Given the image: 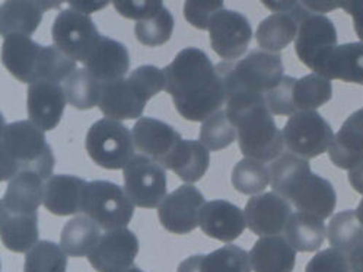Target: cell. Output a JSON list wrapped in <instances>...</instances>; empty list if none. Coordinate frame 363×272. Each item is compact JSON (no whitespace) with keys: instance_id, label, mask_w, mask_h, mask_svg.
<instances>
[{"instance_id":"obj_1","label":"cell","mask_w":363,"mask_h":272,"mask_svg":"<svg viewBox=\"0 0 363 272\" xmlns=\"http://www.w3.org/2000/svg\"><path fill=\"white\" fill-rule=\"evenodd\" d=\"M164 70L165 90L175 110L187 121L200 122L220 111L226 102L216 66L203 49L187 47Z\"/></svg>"},{"instance_id":"obj_2","label":"cell","mask_w":363,"mask_h":272,"mask_svg":"<svg viewBox=\"0 0 363 272\" xmlns=\"http://www.w3.org/2000/svg\"><path fill=\"white\" fill-rule=\"evenodd\" d=\"M226 105L245 158L274 162L283 155V133L277 129L264 96H233L226 99Z\"/></svg>"},{"instance_id":"obj_3","label":"cell","mask_w":363,"mask_h":272,"mask_svg":"<svg viewBox=\"0 0 363 272\" xmlns=\"http://www.w3.org/2000/svg\"><path fill=\"white\" fill-rule=\"evenodd\" d=\"M0 179L11 181L22 172H35L50 179L55 170V155L45 134L31 121L2 122Z\"/></svg>"},{"instance_id":"obj_4","label":"cell","mask_w":363,"mask_h":272,"mask_svg":"<svg viewBox=\"0 0 363 272\" xmlns=\"http://www.w3.org/2000/svg\"><path fill=\"white\" fill-rule=\"evenodd\" d=\"M165 89L164 70L139 66L125 79L102 83L99 110L106 118L123 121L143 115L147 101Z\"/></svg>"},{"instance_id":"obj_5","label":"cell","mask_w":363,"mask_h":272,"mask_svg":"<svg viewBox=\"0 0 363 272\" xmlns=\"http://www.w3.org/2000/svg\"><path fill=\"white\" fill-rule=\"evenodd\" d=\"M223 82L226 99L233 96H264L284 78L281 57L274 53L254 49L237 63L216 66Z\"/></svg>"},{"instance_id":"obj_6","label":"cell","mask_w":363,"mask_h":272,"mask_svg":"<svg viewBox=\"0 0 363 272\" xmlns=\"http://www.w3.org/2000/svg\"><path fill=\"white\" fill-rule=\"evenodd\" d=\"M85 148L89 158L108 170L124 169L135 155L133 133L121 121L102 118L86 133Z\"/></svg>"},{"instance_id":"obj_7","label":"cell","mask_w":363,"mask_h":272,"mask_svg":"<svg viewBox=\"0 0 363 272\" xmlns=\"http://www.w3.org/2000/svg\"><path fill=\"white\" fill-rule=\"evenodd\" d=\"M84 215L104 230L125 229L135 215V204L123 188L110 181H91L82 198Z\"/></svg>"},{"instance_id":"obj_8","label":"cell","mask_w":363,"mask_h":272,"mask_svg":"<svg viewBox=\"0 0 363 272\" xmlns=\"http://www.w3.org/2000/svg\"><path fill=\"white\" fill-rule=\"evenodd\" d=\"M303 5V4H302ZM337 30L330 18L305 8L299 15V31L295 40L298 59L317 73L330 53L337 47Z\"/></svg>"},{"instance_id":"obj_9","label":"cell","mask_w":363,"mask_h":272,"mask_svg":"<svg viewBox=\"0 0 363 272\" xmlns=\"http://www.w3.org/2000/svg\"><path fill=\"white\" fill-rule=\"evenodd\" d=\"M283 140L292 155L308 160L328 152L334 133L323 115L315 111H305L288 119L283 129Z\"/></svg>"},{"instance_id":"obj_10","label":"cell","mask_w":363,"mask_h":272,"mask_svg":"<svg viewBox=\"0 0 363 272\" xmlns=\"http://www.w3.org/2000/svg\"><path fill=\"white\" fill-rule=\"evenodd\" d=\"M124 191L140 208L160 207L167 198L165 169L152 159L136 155L124 167Z\"/></svg>"},{"instance_id":"obj_11","label":"cell","mask_w":363,"mask_h":272,"mask_svg":"<svg viewBox=\"0 0 363 272\" xmlns=\"http://www.w3.org/2000/svg\"><path fill=\"white\" fill-rule=\"evenodd\" d=\"M55 45L76 63H86L92 48L99 40L95 23L89 15L73 8L63 9L51 28Z\"/></svg>"},{"instance_id":"obj_12","label":"cell","mask_w":363,"mask_h":272,"mask_svg":"<svg viewBox=\"0 0 363 272\" xmlns=\"http://www.w3.org/2000/svg\"><path fill=\"white\" fill-rule=\"evenodd\" d=\"M206 201L203 194L186 184L167 195L158 208V217L165 230L174 235H187L200 226V215Z\"/></svg>"},{"instance_id":"obj_13","label":"cell","mask_w":363,"mask_h":272,"mask_svg":"<svg viewBox=\"0 0 363 272\" xmlns=\"http://www.w3.org/2000/svg\"><path fill=\"white\" fill-rule=\"evenodd\" d=\"M209 35L213 52L222 59L233 61L247 52L252 38V28L242 13L222 9L211 20Z\"/></svg>"},{"instance_id":"obj_14","label":"cell","mask_w":363,"mask_h":272,"mask_svg":"<svg viewBox=\"0 0 363 272\" xmlns=\"http://www.w3.org/2000/svg\"><path fill=\"white\" fill-rule=\"evenodd\" d=\"M139 254V240L128 229H116L104 233L88 256L96 272H124L132 268Z\"/></svg>"},{"instance_id":"obj_15","label":"cell","mask_w":363,"mask_h":272,"mask_svg":"<svg viewBox=\"0 0 363 272\" xmlns=\"http://www.w3.org/2000/svg\"><path fill=\"white\" fill-rule=\"evenodd\" d=\"M248 229L257 236H279L292 217L291 204L276 192L254 195L245 206Z\"/></svg>"},{"instance_id":"obj_16","label":"cell","mask_w":363,"mask_h":272,"mask_svg":"<svg viewBox=\"0 0 363 272\" xmlns=\"http://www.w3.org/2000/svg\"><path fill=\"white\" fill-rule=\"evenodd\" d=\"M132 133L138 150L162 167L184 140L169 124L150 117L139 118Z\"/></svg>"},{"instance_id":"obj_17","label":"cell","mask_w":363,"mask_h":272,"mask_svg":"<svg viewBox=\"0 0 363 272\" xmlns=\"http://www.w3.org/2000/svg\"><path fill=\"white\" fill-rule=\"evenodd\" d=\"M66 92L59 83L38 81L28 86L27 110L30 121L43 131L55 130L65 114Z\"/></svg>"},{"instance_id":"obj_18","label":"cell","mask_w":363,"mask_h":272,"mask_svg":"<svg viewBox=\"0 0 363 272\" xmlns=\"http://www.w3.org/2000/svg\"><path fill=\"white\" fill-rule=\"evenodd\" d=\"M200 227L206 236L229 243L244 233L247 227L245 213L225 200L206 203L200 215Z\"/></svg>"},{"instance_id":"obj_19","label":"cell","mask_w":363,"mask_h":272,"mask_svg":"<svg viewBox=\"0 0 363 272\" xmlns=\"http://www.w3.org/2000/svg\"><path fill=\"white\" fill-rule=\"evenodd\" d=\"M85 66L101 83H110L124 79L130 69V56L123 42L101 35Z\"/></svg>"},{"instance_id":"obj_20","label":"cell","mask_w":363,"mask_h":272,"mask_svg":"<svg viewBox=\"0 0 363 272\" xmlns=\"http://www.w3.org/2000/svg\"><path fill=\"white\" fill-rule=\"evenodd\" d=\"M41 44L27 35H11L2 45V61L6 70L22 83L37 82L38 61L43 52Z\"/></svg>"},{"instance_id":"obj_21","label":"cell","mask_w":363,"mask_h":272,"mask_svg":"<svg viewBox=\"0 0 363 272\" xmlns=\"http://www.w3.org/2000/svg\"><path fill=\"white\" fill-rule=\"evenodd\" d=\"M334 166L352 170L363 163V108L354 111L343 122L328 148Z\"/></svg>"},{"instance_id":"obj_22","label":"cell","mask_w":363,"mask_h":272,"mask_svg":"<svg viewBox=\"0 0 363 272\" xmlns=\"http://www.w3.org/2000/svg\"><path fill=\"white\" fill-rule=\"evenodd\" d=\"M59 4L30 2V0H8L0 8V32L2 37H31L40 27L47 9L59 8Z\"/></svg>"},{"instance_id":"obj_23","label":"cell","mask_w":363,"mask_h":272,"mask_svg":"<svg viewBox=\"0 0 363 272\" xmlns=\"http://www.w3.org/2000/svg\"><path fill=\"white\" fill-rule=\"evenodd\" d=\"M86 181L73 175H53L45 181L44 207L56 215H73L82 211Z\"/></svg>"},{"instance_id":"obj_24","label":"cell","mask_w":363,"mask_h":272,"mask_svg":"<svg viewBox=\"0 0 363 272\" xmlns=\"http://www.w3.org/2000/svg\"><path fill=\"white\" fill-rule=\"evenodd\" d=\"M43 178L35 172H22L9 181L0 210L16 214H38L44 201Z\"/></svg>"},{"instance_id":"obj_25","label":"cell","mask_w":363,"mask_h":272,"mask_svg":"<svg viewBox=\"0 0 363 272\" xmlns=\"http://www.w3.org/2000/svg\"><path fill=\"white\" fill-rule=\"evenodd\" d=\"M250 259L254 272H292L296 251L284 236H264L254 243Z\"/></svg>"},{"instance_id":"obj_26","label":"cell","mask_w":363,"mask_h":272,"mask_svg":"<svg viewBox=\"0 0 363 272\" xmlns=\"http://www.w3.org/2000/svg\"><path fill=\"white\" fill-rule=\"evenodd\" d=\"M250 254L237 244H225L209 255H193L177 272H251Z\"/></svg>"},{"instance_id":"obj_27","label":"cell","mask_w":363,"mask_h":272,"mask_svg":"<svg viewBox=\"0 0 363 272\" xmlns=\"http://www.w3.org/2000/svg\"><path fill=\"white\" fill-rule=\"evenodd\" d=\"M302 2H296L291 12L273 13L258 25L255 38L267 53H277L298 37Z\"/></svg>"},{"instance_id":"obj_28","label":"cell","mask_w":363,"mask_h":272,"mask_svg":"<svg viewBox=\"0 0 363 272\" xmlns=\"http://www.w3.org/2000/svg\"><path fill=\"white\" fill-rule=\"evenodd\" d=\"M291 203L296 207V210H299V213L325 220L335 208L337 194L328 179L313 172L296 191Z\"/></svg>"},{"instance_id":"obj_29","label":"cell","mask_w":363,"mask_h":272,"mask_svg":"<svg viewBox=\"0 0 363 272\" xmlns=\"http://www.w3.org/2000/svg\"><path fill=\"white\" fill-rule=\"evenodd\" d=\"M317 74L328 81L363 85V42H349L337 45Z\"/></svg>"},{"instance_id":"obj_30","label":"cell","mask_w":363,"mask_h":272,"mask_svg":"<svg viewBox=\"0 0 363 272\" xmlns=\"http://www.w3.org/2000/svg\"><path fill=\"white\" fill-rule=\"evenodd\" d=\"M0 233L6 249L15 254L30 252L40 242L38 214L0 211Z\"/></svg>"},{"instance_id":"obj_31","label":"cell","mask_w":363,"mask_h":272,"mask_svg":"<svg viewBox=\"0 0 363 272\" xmlns=\"http://www.w3.org/2000/svg\"><path fill=\"white\" fill-rule=\"evenodd\" d=\"M211 165L209 150L196 140H183L171 155L164 167L172 170L175 175L187 184L200 181Z\"/></svg>"},{"instance_id":"obj_32","label":"cell","mask_w":363,"mask_h":272,"mask_svg":"<svg viewBox=\"0 0 363 272\" xmlns=\"http://www.w3.org/2000/svg\"><path fill=\"white\" fill-rule=\"evenodd\" d=\"M269 170L273 192L284 198L288 203H291L296 191L313 173L308 160L292 153H283L279 159L272 162Z\"/></svg>"},{"instance_id":"obj_33","label":"cell","mask_w":363,"mask_h":272,"mask_svg":"<svg viewBox=\"0 0 363 272\" xmlns=\"http://www.w3.org/2000/svg\"><path fill=\"white\" fill-rule=\"evenodd\" d=\"M101 239V227L86 215L70 218L62 229L60 246L67 256H89Z\"/></svg>"},{"instance_id":"obj_34","label":"cell","mask_w":363,"mask_h":272,"mask_svg":"<svg viewBox=\"0 0 363 272\" xmlns=\"http://www.w3.org/2000/svg\"><path fill=\"white\" fill-rule=\"evenodd\" d=\"M284 233L295 251L317 252L324 243L327 229L323 220L298 211L292 214Z\"/></svg>"},{"instance_id":"obj_35","label":"cell","mask_w":363,"mask_h":272,"mask_svg":"<svg viewBox=\"0 0 363 272\" xmlns=\"http://www.w3.org/2000/svg\"><path fill=\"white\" fill-rule=\"evenodd\" d=\"M331 81L317 73L306 74L296 79L292 89V101L296 114L305 111H315L331 101Z\"/></svg>"},{"instance_id":"obj_36","label":"cell","mask_w":363,"mask_h":272,"mask_svg":"<svg viewBox=\"0 0 363 272\" xmlns=\"http://www.w3.org/2000/svg\"><path fill=\"white\" fill-rule=\"evenodd\" d=\"M327 239L331 247L345 254L353 252L363 243V223L353 210L337 213L327 227Z\"/></svg>"},{"instance_id":"obj_37","label":"cell","mask_w":363,"mask_h":272,"mask_svg":"<svg viewBox=\"0 0 363 272\" xmlns=\"http://www.w3.org/2000/svg\"><path fill=\"white\" fill-rule=\"evenodd\" d=\"M102 83L86 69H77L65 83L67 102L76 110H92L99 105Z\"/></svg>"},{"instance_id":"obj_38","label":"cell","mask_w":363,"mask_h":272,"mask_svg":"<svg viewBox=\"0 0 363 272\" xmlns=\"http://www.w3.org/2000/svg\"><path fill=\"white\" fill-rule=\"evenodd\" d=\"M269 184L270 170L264 162L244 158L232 170V185L241 194H260L269 187Z\"/></svg>"},{"instance_id":"obj_39","label":"cell","mask_w":363,"mask_h":272,"mask_svg":"<svg viewBox=\"0 0 363 272\" xmlns=\"http://www.w3.org/2000/svg\"><path fill=\"white\" fill-rule=\"evenodd\" d=\"M67 255L60 244L50 240H40L27 252L23 272H66Z\"/></svg>"},{"instance_id":"obj_40","label":"cell","mask_w":363,"mask_h":272,"mask_svg":"<svg viewBox=\"0 0 363 272\" xmlns=\"http://www.w3.org/2000/svg\"><path fill=\"white\" fill-rule=\"evenodd\" d=\"M174 25V16L164 5L157 13L136 23L135 35L138 41L146 47H160L171 40Z\"/></svg>"},{"instance_id":"obj_41","label":"cell","mask_w":363,"mask_h":272,"mask_svg":"<svg viewBox=\"0 0 363 272\" xmlns=\"http://www.w3.org/2000/svg\"><path fill=\"white\" fill-rule=\"evenodd\" d=\"M76 70V61L65 54L62 49H59L56 45H44L38 61L37 82L45 81L59 85L62 82L66 83Z\"/></svg>"},{"instance_id":"obj_42","label":"cell","mask_w":363,"mask_h":272,"mask_svg":"<svg viewBox=\"0 0 363 272\" xmlns=\"http://www.w3.org/2000/svg\"><path fill=\"white\" fill-rule=\"evenodd\" d=\"M199 138L207 150L218 152L229 147L238 136L228 112L219 111L201 124Z\"/></svg>"},{"instance_id":"obj_43","label":"cell","mask_w":363,"mask_h":272,"mask_svg":"<svg viewBox=\"0 0 363 272\" xmlns=\"http://www.w3.org/2000/svg\"><path fill=\"white\" fill-rule=\"evenodd\" d=\"M295 78L284 76L283 81L266 95V104L273 115H286L292 117L296 114L294 101H292V89Z\"/></svg>"},{"instance_id":"obj_44","label":"cell","mask_w":363,"mask_h":272,"mask_svg":"<svg viewBox=\"0 0 363 272\" xmlns=\"http://www.w3.org/2000/svg\"><path fill=\"white\" fill-rule=\"evenodd\" d=\"M305 272H352L349 255L328 247L313 256L306 264Z\"/></svg>"},{"instance_id":"obj_45","label":"cell","mask_w":363,"mask_h":272,"mask_svg":"<svg viewBox=\"0 0 363 272\" xmlns=\"http://www.w3.org/2000/svg\"><path fill=\"white\" fill-rule=\"evenodd\" d=\"M222 9H225L223 2H193V0H189L184 4V16L194 28L209 31L212 18Z\"/></svg>"},{"instance_id":"obj_46","label":"cell","mask_w":363,"mask_h":272,"mask_svg":"<svg viewBox=\"0 0 363 272\" xmlns=\"http://www.w3.org/2000/svg\"><path fill=\"white\" fill-rule=\"evenodd\" d=\"M118 15L127 18V19H135V20H143L157 13L164 4L160 0H143V2H114L113 4Z\"/></svg>"},{"instance_id":"obj_47","label":"cell","mask_w":363,"mask_h":272,"mask_svg":"<svg viewBox=\"0 0 363 272\" xmlns=\"http://www.w3.org/2000/svg\"><path fill=\"white\" fill-rule=\"evenodd\" d=\"M342 8L353 18V28L363 42V2H343Z\"/></svg>"},{"instance_id":"obj_48","label":"cell","mask_w":363,"mask_h":272,"mask_svg":"<svg viewBox=\"0 0 363 272\" xmlns=\"http://www.w3.org/2000/svg\"><path fill=\"white\" fill-rule=\"evenodd\" d=\"M349 182L357 194L363 195V163L349 170Z\"/></svg>"},{"instance_id":"obj_49","label":"cell","mask_w":363,"mask_h":272,"mask_svg":"<svg viewBox=\"0 0 363 272\" xmlns=\"http://www.w3.org/2000/svg\"><path fill=\"white\" fill-rule=\"evenodd\" d=\"M352 272H363V243L349 254Z\"/></svg>"},{"instance_id":"obj_50","label":"cell","mask_w":363,"mask_h":272,"mask_svg":"<svg viewBox=\"0 0 363 272\" xmlns=\"http://www.w3.org/2000/svg\"><path fill=\"white\" fill-rule=\"evenodd\" d=\"M305 5V8H308L309 11H313L315 13L321 12H330L334 11L337 8H342V4H333V2H302Z\"/></svg>"},{"instance_id":"obj_51","label":"cell","mask_w":363,"mask_h":272,"mask_svg":"<svg viewBox=\"0 0 363 272\" xmlns=\"http://www.w3.org/2000/svg\"><path fill=\"white\" fill-rule=\"evenodd\" d=\"M107 5H108L107 2H104V4H86V2L85 4H73V2H70L69 8H73V9L79 11L82 13H85V15H89L92 12H96V11H99L102 8H106Z\"/></svg>"},{"instance_id":"obj_52","label":"cell","mask_w":363,"mask_h":272,"mask_svg":"<svg viewBox=\"0 0 363 272\" xmlns=\"http://www.w3.org/2000/svg\"><path fill=\"white\" fill-rule=\"evenodd\" d=\"M356 213H357L360 221L363 223V198H362V201L359 203V206H357V208H356Z\"/></svg>"},{"instance_id":"obj_53","label":"cell","mask_w":363,"mask_h":272,"mask_svg":"<svg viewBox=\"0 0 363 272\" xmlns=\"http://www.w3.org/2000/svg\"><path fill=\"white\" fill-rule=\"evenodd\" d=\"M124 272H143V271H142L140 268H138V266H135V265H133L132 268H128V269H127V271H124Z\"/></svg>"}]
</instances>
